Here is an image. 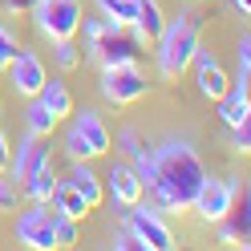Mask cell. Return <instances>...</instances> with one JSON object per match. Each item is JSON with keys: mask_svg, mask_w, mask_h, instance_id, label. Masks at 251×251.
<instances>
[{"mask_svg": "<svg viewBox=\"0 0 251 251\" xmlns=\"http://www.w3.org/2000/svg\"><path fill=\"white\" fill-rule=\"evenodd\" d=\"M21 105H25L21 118H25V130H28V134H37V138H53V134H57L61 118H53L37 98H28V101H21Z\"/></svg>", "mask_w": 251, "mask_h": 251, "instance_id": "19", "label": "cell"}, {"mask_svg": "<svg viewBox=\"0 0 251 251\" xmlns=\"http://www.w3.org/2000/svg\"><path fill=\"white\" fill-rule=\"evenodd\" d=\"M49 202H53V211L69 215V219H81V223L93 215V211H89V202H85L81 195H77V191H73V186H69L65 178H57V186H53V199H49Z\"/></svg>", "mask_w": 251, "mask_h": 251, "instance_id": "20", "label": "cell"}, {"mask_svg": "<svg viewBox=\"0 0 251 251\" xmlns=\"http://www.w3.org/2000/svg\"><path fill=\"white\" fill-rule=\"evenodd\" d=\"M53 45V65L61 73H73L77 65H81V45H77V37H65V41H49Z\"/></svg>", "mask_w": 251, "mask_h": 251, "instance_id": "23", "label": "cell"}, {"mask_svg": "<svg viewBox=\"0 0 251 251\" xmlns=\"http://www.w3.org/2000/svg\"><path fill=\"white\" fill-rule=\"evenodd\" d=\"M215 227V239L223 243V247H251V202H247V191H239L235 195V202H231V211L219 219V223H211Z\"/></svg>", "mask_w": 251, "mask_h": 251, "instance_id": "13", "label": "cell"}, {"mask_svg": "<svg viewBox=\"0 0 251 251\" xmlns=\"http://www.w3.org/2000/svg\"><path fill=\"white\" fill-rule=\"evenodd\" d=\"M154 162H158V170L146 186V199L162 215H186L202 178H207V162L199 158V150L186 138H162L154 146Z\"/></svg>", "mask_w": 251, "mask_h": 251, "instance_id": "1", "label": "cell"}, {"mask_svg": "<svg viewBox=\"0 0 251 251\" xmlns=\"http://www.w3.org/2000/svg\"><path fill=\"white\" fill-rule=\"evenodd\" d=\"M98 93H101L105 105H134L150 93V81L138 65H114V69H101Z\"/></svg>", "mask_w": 251, "mask_h": 251, "instance_id": "9", "label": "cell"}, {"mask_svg": "<svg viewBox=\"0 0 251 251\" xmlns=\"http://www.w3.org/2000/svg\"><path fill=\"white\" fill-rule=\"evenodd\" d=\"M243 191V182L235 178V175H207L202 178V186H199V195H195V202H191V211L202 219V223H219L227 211H231V202H235V195Z\"/></svg>", "mask_w": 251, "mask_h": 251, "instance_id": "10", "label": "cell"}, {"mask_svg": "<svg viewBox=\"0 0 251 251\" xmlns=\"http://www.w3.org/2000/svg\"><path fill=\"white\" fill-rule=\"evenodd\" d=\"M17 207H21V186L12 182V178H4V175H0V211H4V215H12Z\"/></svg>", "mask_w": 251, "mask_h": 251, "instance_id": "27", "label": "cell"}, {"mask_svg": "<svg viewBox=\"0 0 251 251\" xmlns=\"http://www.w3.org/2000/svg\"><path fill=\"white\" fill-rule=\"evenodd\" d=\"M138 57H142V41H138L134 28H122L114 25L105 37H98L81 53V61H98L101 69H114V65H138Z\"/></svg>", "mask_w": 251, "mask_h": 251, "instance_id": "7", "label": "cell"}, {"mask_svg": "<svg viewBox=\"0 0 251 251\" xmlns=\"http://www.w3.org/2000/svg\"><path fill=\"white\" fill-rule=\"evenodd\" d=\"M231 150L235 154H247L251 150V118L239 122V126H231Z\"/></svg>", "mask_w": 251, "mask_h": 251, "instance_id": "28", "label": "cell"}, {"mask_svg": "<svg viewBox=\"0 0 251 251\" xmlns=\"http://www.w3.org/2000/svg\"><path fill=\"white\" fill-rule=\"evenodd\" d=\"M122 227H126V231H134L138 239H142L146 251H175V247H178V243H175V231H170V223H166V215L154 207L150 199H146V202L138 199L134 207H126Z\"/></svg>", "mask_w": 251, "mask_h": 251, "instance_id": "5", "label": "cell"}, {"mask_svg": "<svg viewBox=\"0 0 251 251\" xmlns=\"http://www.w3.org/2000/svg\"><path fill=\"white\" fill-rule=\"evenodd\" d=\"M45 77H49L45 57L37 49H28V45H21V49L12 53V61L0 69V85H8V93L17 101H28V98H37V93H41Z\"/></svg>", "mask_w": 251, "mask_h": 251, "instance_id": "4", "label": "cell"}, {"mask_svg": "<svg viewBox=\"0 0 251 251\" xmlns=\"http://www.w3.org/2000/svg\"><path fill=\"white\" fill-rule=\"evenodd\" d=\"M57 134H61V154L69 162H98V158H105L114 150V134H109L101 109H93V105L73 109L57 126Z\"/></svg>", "mask_w": 251, "mask_h": 251, "instance_id": "3", "label": "cell"}, {"mask_svg": "<svg viewBox=\"0 0 251 251\" xmlns=\"http://www.w3.org/2000/svg\"><path fill=\"white\" fill-rule=\"evenodd\" d=\"M199 28H202V17L195 8H178V17H166L162 33L154 37V69H158L162 81H182L186 77L191 57L202 45Z\"/></svg>", "mask_w": 251, "mask_h": 251, "instance_id": "2", "label": "cell"}, {"mask_svg": "<svg viewBox=\"0 0 251 251\" xmlns=\"http://www.w3.org/2000/svg\"><path fill=\"white\" fill-rule=\"evenodd\" d=\"M109 247H114V251H146V247H142V239H138L134 231H126V227L114 235V243H109Z\"/></svg>", "mask_w": 251, "mask_h": 251, "instance_id": "29", "label": "cell"}, {"mask_svg": "<svg viewBox=\"0 0 251 251\" xmlns=\"http://www.w3.org/2000/svg\"><path fill=\"white\" fill-rule=\"evenodd\" d=\"M231 12H239V17H251V0H227Z\"/></svg>", "mask_w": 251, "mask_h": 251, "instance_id": "33", "label": "cell"}, {"mask_svg": "<svg viewBox=\"0 0 251 251\" xmlns=\"http://www.w3.org/2000/svg\"><path fill=\"white\" fill-rule=\"evenodd\" d=\"M162 25H166V12L158 0H138V17H134V33L142 45H154V37L162 33Z\"/></svg>", "mask_w": 251, "mask_h": 251, "instance_id": "18", "label": "cell"}, {"mask_svg": "<svg viewBox=\"0 0 251 251\" xmlns=\"http://www.w3.org/2000/svg\"><path fill=\"white\" fill-rule=\"evenodd\" d=\"M247 81H251V37L243 33L235 41V77H231V85H247Z\"/></svg>", "mask_w": 251, "mask_h": 251, "instance_id": "25", "label": "cell"}, {"mask_svg": "<svg viewBox=\"0 0 251 251\" xmlns=\"http://www.w3.org/2000/svg\"><path fill=\"white\" fill-rule=\"evenodd\" d=\"M101 182H105V199L114 202V207H118L122 215H126V207H134L138 199H146V186L138 182V175H134L130 158H114V162L105 166Z\"/></svg>", "mask_w": 251, "mask_h": 251, "instance_id": "12", "label": "cell"}, {"mask_svg": "<svg viewBox=\"0 0 251 251\" xmlns=\"http://www.w3.org/2000/svg\"><path fill=\"white\" fill-rule=\"evenodd\" d=\"M33 4L37 0H0V12H4V17H28Z\"/></svg>", "mask_w": 251, "mask_h": 251, "instance_id": "31", "label": "cell"}, {"mask_svg": "<svg viewBox=\"0 0 251 251\" xmlns=\"http://www.w3.org/2000/svg\"><path fill=\"white\" fill-rule=\"evenodd\" d=\"M37 101L49 109L53 118H61L65 122L73 109H77V98H73V89L61 81V77H45V85H41V93H37Z\"/></svg>", "mask_w": 251, "mask_h": 251, "instance_id": "15", "label": "cell"}, {"mask_svg": "<svg viewBox=\"0 0 251 251\" xmlns=\"http://www.w3.org/2000/svg\"><path fill=\"white\" fill-rule=\"evenodd\" d=\"M81 0H37L28 8L33 17V28L41 41H65V37H77V25H81Z\"/></svg>", "mask_w": 251, "mask_h": 251, "instance_id": "6", "label": "cell"}, {"mask_svg": "<svg viewBox=\"0 0 251 251\" xmlns=\"http://www.w3.org/2000/svg\"><path fill=\"white\" fill-rule=\"evenodd\" d=\"M93 8H98L105 21H114V25H122V28H134L138 0H93Z\"/></svg>", "mask_w": 251, "mask_h": 251, "instance_id": "22", "label": "cell"}, {"mask_svg": "<svg viewBox=\"0 0 251 251\" xmlns=\"http://www.w3.org/2000/svg\"><path fill=\"white\" fill-rule=\"evenodd\" d=\"M53 239H57V247H73L77 239H81V219H69V215H61V211H53Z\"/></svg>", "mask_w": 251, "mask_h": 251, "instance_id": "24", "label": "cell"}, {"mask_svg": "<svg viewBox=\"0 0 251 251\" xmlns=\"http://www.w3.org/2000/svg\"><path fill=\"white\" fill-rule=\"evenodd\" d=\"M138 146H146V138L138 134V130H122V134H118V150L126 154V158H130V154H134Z\"/></svg>", "mask_w": 251, "mask_h": 251, "instance_id": "30", "label": "cell"}, {"mask_svg": "<svg viewBox=\"0 0 251 251\" xmlns=\"http://www.w3.org/2000/svg\"><path fill=\"white\" fill-rule=\"evenodd\" d=\"M57 170H53V162H45V166H37L33 175H28L25 182H21V199L25 202H49L53 199V186H57Z\"/></svg>", "mask_w": 251, "mask_h": 251, "instance_id": "17", "label": "cell"}, {"mask_svg": "<svg viewBox=\"0 0 251 251\" xmlns=\"http://www.w3.org/2000/svg\"><path fill=\"white\" fill-rule=\"evenodd\" d=\"M12 239L33 247V251H57V239H53V202H28V207L12 211Z\"/></svg>", "mask_w": 251, "mask_h": 251, "instance_id": "8", "label": "cell"}, {"mask_svg": "<svg viewBox=\"0 0 251 251\" xmlns=\"http://www.w3.org/2000/svg\"><path fill=\"white\" fill-rule=\"evenodd\" d=\"M215 105H219V122H223L227 130L251 118V98H247V85H227V93H223V98H219Z\"/></svg>", "mask_w": 251, "mask_h": 251, "instance_id": "16", "label": "cell"}, {"mask_svg": "<svg viewBox=\"0 0 251 251\" xmlns=\"http://www.w3.org/2000/svg\"><path fill=\"white\" fill-rule=\"evenodd\" d=\"M195 85H199V93L207 101H219L227 93V85H231V77L223 73V65L219 61H211V65H202V69H195Z\"/></svg>", "mask_w": 251, "mask_h": 251, "instance_id": "21", "label": "cell"}, {"mask_svg": "<svg viewBox=\"0 0 251 251\" xmlns=\"http://www.w3.org/2000/svg\"><path fill=\"white\" fill-rule=\"evenodd\" d=\"M61 178H65L73 191L89 202V211H98L101 202H105V182H101L98 170H93V162H69V170H65Z\"/></svg>", "mask_w": 251, "mask_h": 251, "instance_id": "14", "label": "cell"}, {"mask_svg": "<svg viewBox=\"0 0 251 251\" xmlns=\"http://www.w3.org/2000/svg\"><path fill=\"white\" fill-rule=\"evenodd\" d=\"M0 175H4V170H0Z\"/></svg>", "mask_w": 251, "mask_h": 251, "instance_id": "34", "label": "cell"}, {"mask_svg": "<svg viewBox=\"0 0 251 251\" xmlns=\"http://www.w3.org/2000/svg\"><path fill=\"white\" fill-rule=\"evenodd\" d=\"M53 138H37V134H21V142H17V150L8 154V166H4V178H12V182H25L28 175H33L37 166H45V162H53Z\"/></svg>", "mask_w": 251, "mask_h": 251, "instance_id": "11", "label": "cell"}, {"mask_svg": "<svg viewBox=\"0 0 251 251\" xmlns=\"http://www.w3.org/2000/svg\"><path fill=\"white\" fill-rule=\"evenodd\" d=\"M8 154H12V142H8V134H4V126H0V170L8 166Z\"/></svg>", "mask_w": 251, "mask_h": 251, "instance_id": "32", "label": "cell"}, {"mask_svg": "<svg viewBox=\"0 0 251 251\" xmlns=\"http://www.w3.org/2000/svg\"><path fill=\"white\" fill-rule=\"evenodd\" d=\"M17 49H21V41H17V28L0 21V69H4L8 61H12V53H17Z\"/></svg>", "mask_w": 251, "mask_h": 251, "instance_id": "26", "label": "cell"}]
</instances>
